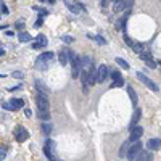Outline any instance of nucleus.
Returning <instances> with one entry per match:
<instances>
[{"label": "nucleus", "mask_w": 161, "mask_h": 161, "mask_svg": "<svg viewBox=\"0 0 161 161\" xmlns=\"http://www.w3.org/2000/svg\"><path fill=\"white\" fill-rule=\"evenodd\" d=\"M53 56H55V53L53 52H45V53H42L39 56V58L36 60V68L37 70H47L48 68V65L52 61H53Z\"/></svg>", "instance_id": "obj_1"}, {"label": "nucleus", "mask_w": 161, "mask_h": 161, "mask_svg": "<svg viewBox=\"0 0 161 161\" xmlns=\"http://www.w3.org/2000/svg\"><path fill=\"white\" fill-rule=\"evenodd\" d=\"M70 56H71V61H73V77L76 79L79 77L80 70H82V63H80V56L76 53H71L70 52Z\"/></svg>", "instance_id": "obj_2"}, {"label": "nucleus", "mask_w": 161, "mask_h": 161, "mask_svg": "<svg viewBox=\"0 0 161 161\" xmlns=\"http://www.w3.org/2000/svg\"><path fill=\"white\" fill-rule=\"evenodd\" d=\"M142 147H143V145L140 143V140L134 142V145H131L129 150H127V159H135L137 155L142 152Z\"/></svg>", "instance_id": "obj_3"}, {"label": "nucleus", "mask_w": 161, "mask_h": 161, "mask_svg": "<svg viewBox=\"0 0 161 161\" xmlns=\"http://www.w3.org/2000/svg\"><path fill=\"white\" fill-rule=\"evenodd\" d=\"M137 79H139L142 84H145V85H147V87L150 89V90H153V92H158V90H159V87H158V85L155 84L153 80H150V79H148V77H147L143 73H137Z\"/></svg>", "instance_id": "obj_4"}, {"label": "nucleus", "mask_w": 161, "mask_h": 161, "mask_svg": "<svg viewBox=\"0 0 161 161\" xmlns=\"http://www.w3.org/2000/svg\"><path fill=\"white\" fill-rule=\"evenodd\" d=\"M36 103H37V110H48V106H50L48 97L44 94H39V92L36 95Z\"/></svg>", "instance_id": "obj_5"}, {"label": "nucleus", "mask_w": 161, "mask_h": 161, "mask_svg": "<svg viewBox=\"0 0 161 161\" xmlns=\"http://www.w3.org/2000/svg\"><path fill=\"white\" fill-rule=\"evenodd\" d=\"M111 79H113L111 89H118V87H123V85H124V80H123V77H121V74L118 71H113L111 73Z\"/></svg>", "instance_id": "obj_6"}, {"label": "nucleus", "mask_w": 161, "mask_h": 161, "mask_svg": "<svg viewBox=\"0 0 161 161\" xmlns=\"http://www.w3.org/2000/svg\"><path fill=\"white\" fill-rule=\"evenodd\" d=\"M142 134H143V129L140 127V126L132 127V129H131V135H129V142H137V140H140Z\"/></svg>", "instance_id": "obj_7"}, {"label": "nucleus", "mask_w": 161, "mask_h": 161, "mask_svg": "<svg viewBox=\"0 0 161 161\" xmlns=\"http://www.w3.org/2000/svg\"><path fill=\"white\" fill-rule=\"evenodd\" d=\"M108 76V66L105 65H100L98 66V70H97V82H105V79Z\"/></svg>", "instance_id": "obj_8"}, {"label": "nucleus", "mask_w": 161, "mask_h": 161, "mask_svg": "<svg viewBox=\"0 0 161 161\" xmlns=\"http://www.w3.org/2000/svg\"><path fill=\"white\" fill-rule=\"evenodd\" d=\"M34 85H36V89L39 90V94H44V95H48V94H50L48 87H47V85H45L40 79H36V80H34Z\"/></svg>", "instance_id": "obj_9"}, {"label": "nucleus", "mask_w": 161, "mask_h": 161, "mask_svg": "<svg viewBox=\"0 0 161 161\" xmlns=\"http://www.w3.org/2000/svg\"><path fill=\"white\" fill-rule=\"evenodd\" d=\"M15 135H16V140L18 142H24V140H27V137H29V134H27V131L24 127H18L15 132Z\"/></svg>", "instance_id": "obj_10"}, {"label": "nucleus", "mask_w": 161, "mask_h": 161, "mask_svg": "<svg viewBox=\"0 0 161 161\" xmlns=\"http://www.w3.org/2000/svg\"><path fill=\"white\" fill-rule=\"evenodd\" d=\"M45 45H47V37H45L44 34H39L37 39H36V42L32 44V47L34 48H42V47H45Z\"/></svg>", "instance_id": "obj_11"}, {"label": "nucleus", "mask_w": 161, "mask_h": 161, "mask_svg": "<svg viewBox=\"0 0 161 161\" xmlns=\"http://www.w3.org/2000/svg\"><path fill=\"white\" fill-rule=\"evenodd\" d=\"M147 147H148V150H152V152L159 150L161 148V140L159 139H150L147 142Z\"/></svg>", "instance_id": "obj_12"}, {"label": "nucleus", "mask_w": 161, "mask_h": 161, "mask_svg": "<svg viewBox=\"0 0 161 161\" xmlns=\"http://www.w3.org/2000/svg\"><path fill=\"white\" fill-rule=\"evenodd\" d=\"M126 8H127L126 0H116V2H114V7H113V11H114V13H119V11H123Z\"/></svg>", "instance_id": "obj_13"}, {"label": "nucleus", "mask_w": 161, "mask_h": 161, "mask_svg": "<svg viewBox=\"0 0 161 161\" xmlns=\"http://www.w3.org/2000/svg\"><path fill=\"white\" fill-rule=\"evenodd\" d=\"M135 159H139V161H152V159H153L152 150H150V152H140L139 155H137Z\"/></svg>", "instance_id": "obj_14"}, {"label": "nucleus", "mask_w": 161, "mask_h": 161, "mask_svg": "<svg viewBox=\"0 0 161 161\" xmlns=\"http://www.w3.org/2000/svg\"><path fill=\"white\" fill-rule=\"evenodd\" d=\"M52 148H53V142H47V145H45V148H44V153L48 159H55L53 153H52Z\"/></svg>", "instance_id": "obj_15"}, {"label": "nucleus", "mask_w": 161, "mask_h": 161, "mask_svg": "<svg viewBox=\"0 0 161 161\" xmlns=\"http://www.w3.org/2000/svg\"><path fill=\"white\" fill-rule=\"evenodd\" d=\"M87 84L89 85L97 84V71L95 70H90L89 71V74H87Z\"/></svg>", "instance_id": "obj_16"}, {"label": "nucleus", "mask_w": 161, "mask_h": 161, "mask_svg": "<svg viewBox=\"0 0 161 161\" xmlns=\"http://www.w3.org/2000/svg\"><path fill=\"white\" fill-rule=\"evenodd\" d=\"M127 92H129V97H131L132 105H134V106H137V103H139V100H137V94H135V90L132 89V85H127Z\"/></svg>", "instance_id": "obj_17"}, {"label": "nucleus", "mask_w": 161, "mask_h": 161, "mask_svg": "<svg viewBox=\"0 0 161 161\" xmlns=\"http://www.w3.org/2000/svg\"><path fill=\"white\" fill-rule=\"evenodd\" d=\"M127 20H129V13H126L123 18H121V21L116 24V27H118V31H124L126 29V24H127Z\"/></svg>", "instance_id": "obj_18"}, {"label": "nucleus", "mask_w": 161, "mask_h": 161, "mask_svg": "<svg viewBox=\"0 0 161 161\" xmlns=\"http://www.w3.org/2000/svg\"><path fill=\"white\" fill-rule=\"evenodd\" d=\"M140 114H142L140 108H135V111H134V116H132V121H131V129H132V127H135L137 121L140 119Z\"/></svg>", "instance_id": "obj_19"}, {"label": "nucleus", "mask_w": 161, "mask_h": 161, "mask_svg": "<svg viewBox=\"0 0 161 161\" xmlns=\"http://www.w3.org/2000/svg\"><path fill=\"white\" fill-rule=\"evenodd\" d=\"M129 147H131V143H129V140L123 143V147H121V150H119V156H121V158H124V156H126V155H127V150H129Z\"/></svg>", "instance_id": "obj_20"}, {"label": "nucleus", "mask_w": 161, "mask_h": 161, "mask_svg": "<svg viewBox=\"0 0 161 161\" xmlns=\"http://www.w3.org/2000/svg\"><path fill=\"white\" fill-rule=\"evenodd\" d=\"M18 39H20V42H31L32 36H31L29 32H21L20 36H18Z\"/></svg>", "instance_id": "obj_21"}, {"label": "nucleus", "mask_w": 161, "mask_h": 161, "mask_svg": "<svg viewBox=\"0 0 161 161\" xmlns=\"http://www.w3.org/2000/svg\"><path fill=\"white\" fill-rule=\"evenodd\" d=\"M37 116L40 119H44V121H48L50 119V113H48V110H37Z\"/></svg>", "instance_id": "obj_22"}, {"label": "nucleus", "mask_w": 161, "mask_h": 161, "mask_svg": "<svg viewBox=\"0 0 161 161\" xmlns=\"http://www.w3.org/2000/svg\"><path fill=\"white\" fill-rule=\"evenodd\" d=\"M68 55H70V52H60L58 60H60L61 65H66V63H68Z\"/></svg>", "instance_id": "obj_23"}, {"label": "nucleus", "mask_w": 161, "mask_h": 161, "mask_svg": "<svg viewBox=\"0 0 161 161\" xmlns=\"http://www.w3.org/2000/svg\"><path fill=\"white\" fill-rule=\"evenodd\" d=\"M10 103L16 108V110H18L20 106H24V102H23L21 98H13V100H10Z\"/></svg>", "instance_id": "obj_24"}, {"label": "nucleus", "mask_w": 161, "mask_h": 161, "mask_svg": "<svg viewBox=\"0 0 161 161\" xmlns=\"http://www.w3.org/2000/svg\"><path fill=\"white\" fill-rule=\"evenodd\" d=\"M42 132H44L45 135H48L50 132H52V126L47 124V121H44V124H42Z\"/></svg>", "instance_id": "obj_25"}, {"label": "nucleus", "mask_w": 161, "mask_h": 161, "mask_svg": "<svg viewBox=\"0 0 161 161\" xmlns=\"http://www.w3.org/2000/svg\"><path fill=\"white\" fill-rule=\"evenodd\" d=\"M116 63H118L121 68H126V70H129V63L126 61V60H123V58H116Z\"/></svg>", "instance_id": "obj_26"}, {"label": "nucleus", "mask_w": 161, "mask_h": 161, "mask_svg": "<svg viewBox=\"0 0 161 161\" xmlns=\"http://www.w3.org/2000/svg\"><path fill=\"white\" fill-rule=\"evenodd\" d=\"M80 63H82V70H85V68L90 65V58L89 56H82V58H80Z\"/></svg>", "instance_id": "obj_27"}, {"label": "nucleus", "mask_w": 161, "mask_h": 161, "mask_svg": "<svg viewBox=\"0 0 161 161\" xmlns=\"http://www.w3.org/2000/svg\"><path fill=\"white\" fill-rule=\"evenodd\" d=\"M132 50L137 52V53H142V52H143V45L142 44H132Z\"/></svg>", "instance_id": "obj_28"}, {"label": "nucleus", "mask_w": 161, "mask_h": 161, "mask_svg": "<svg viewBox=\"0 0 161 161\" xmlns=\"http://www.w3.org/2000/svg\"><path fill=\"white\" fill-rule=\"evenodd\" d=\"M90 37H92V39H95V40H97V44H100V45H105V44H106V42H105V39L100 37V36H95V37H94V36H90Z\"/></svg>", "instance_id": "obj_29"}, {"label": "nucleus", "mask_w": 161, "mask_h": 161, "mask_svg": "<svg viewBox=\"0 0 161 161\" xmlns=\"http://www.w3.org/2000/svg\"><path fill=\"white\" fill-rule=\"evenodd\" d=\"M66 7L70 8V10L73 11V13H79V8L76 7V5H73V3H66Z\"/></svg>", "instance_id": "obj_30"}, {"label": "nucleus", "mask_w": 161, "mask_h": 161, "mask_svg": "<svg viewBox=\"0 0 161 161\" xmlns=\"http://www.w3.org/2000/svg\"><path fill=\"white\" fill-rule=\"evenodd\" d=\"M145 63H147V66H148V68H150V70H153V68H155V66H156V63H155V61H153L152 58H148V60H145Z\"/></svg>", "instance_id": "obj_31"}, {"label": "nucleus", "mask_w": 161, "mask_h": 161, "mask_svg": "<svg viewBox=\"0 0 161 161\" xmlns=\"http://www.w3.org/2000/svg\"><path fill=\"white\" fill-rule=\"evenodd\" d=\"M61 40H63V42H66V44H71V42H74V39H73L71 36H63V37H61Z\"/></svg>", "instance_id": "obj_32"}, {"label": "nucleus", "mask_w": 161, "mask_h": 161, "mask_svg": "<svg viewBox=\"0 0 161 161\" xmlns=\"http://www.w3.org/2000/svg\"><path fill=\"white\" fill-rule=\"evenodd\" d=\"M5 156H7V150H5L3 147H0V161L5 159Z\"/></svg>", "instance_id": "obj_33"}, {"label": "nucleus", "mask_w": 161, "mask_h": 161, "mask_svg": "<svg viewBox=\"0 0 161 161\" xmlns=\"http://www.w3.org/2000/svg\"><path fill=\"white\" fill-rule=\"evenodd\" d=\"M124 42L127 44L129 47H132V44H134V42H132V39H131V37H127V36H126V34H124Z\"/></svg>", "instance_id": "obj_34"}, {"label": "nucleus", "mask_w": 161, "mask_h": 161, "mask_svg": "<svg viewBox=\"0 0 161 161\" xmlns=\"http://www.w3.org/2000/svg\"><path fill=\"white\" fill-rule=\"evenodd\" d=\"M16 27H18V29H24V21H18L16 23Z\"/></svg>", "instance_id": "obj_35"}, {"label": "nucleus", "mask_w": 161, "mask_h": 161, "mask_svg": "<svg viewBox=\"0 0 161 161\" xmlns=\"http://www.w3.org/2000/svg\"><path fill=\"white\" fill-rule=\"evenodd\" d=\"M13 77H18V79H23V73H20V71H15V73H13Z\"/></svg>", "instance_id": "obj_36"}, {"label": "nucleus", "mask_w": 161, "mask_h": 161, "mask_svg": "<svg viewBox=\"0 0 161 161\" xmlns=\"http://www.w3.org/2000/svg\"><path fill=\"white\" fill-rule=\"evenodd\" d=\"M40 24H42V18H39V20L36 21V26H40Z\"/></svg>", "instance_id": "obj_37"}, {"label": "nucleus", "mask_w": 161, "mask_h": 161, "mask_svg": "<svg viewBox=\"0 0 161 161\" xmlns=\"http://www.w3.org/2000/svg\"><path fill=\"white\" fill-rule=\"evenodd\" d=\"M47 2H48V3H55V0H47Z\"/></svg>", "instance_id": "obj_38"}, {"label": "nucleus", "mask_w": 161, "mask_h": 161, "mask_svg": "<svg viewBox=\"0 0 161 161\" xmlns=\"http://www.w3.org/2000/svg\"><path fill=\"white\" fill-rule=\"evenodd\" d=\"M3 55V50H0V56H2Z\"/></svg>", "instance_id": "obj_39"}, {"label": "nucleus", "mask_w": 161, "mask_h": 161, "mask_svg": "<svg viewBox=\"0 0 161 161\" xmlns=\"http://www.w3.org/2000/svg\"><path fill=\"white\" fill-rule=\"evenodd\" d=\"M111 2H113V3H114V2H116V0H111Z\"/></svg>", "instance_id": "obj_40"}, {"label": "nucleus", "mask_w": 161, "mask_h": 161, "mask_svg": "<svg viewBox=\"0 0 161 161\" xmlns=\"http://www.w3.org/2000/svg\"><path fill=\"white\" fill-rule=\"evenodd\" d=\"M39 2H44V0H39Z\"/></svg>", "instance_id": "obj_41"}, {"label": "nucleus", "mask_w": 161, "mask_h": 161, "mask_svg": "<svg viewBox=\"0 0 161 161\" xmlns=\"http://www.w3.org/2000/svg\"><path fill=\"white\" fill-rule=\"evenodd\" d=\"M159 66H161V61H159Z\"/></svg>", "instance_id": "obj_42"}]
</instances>
